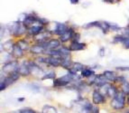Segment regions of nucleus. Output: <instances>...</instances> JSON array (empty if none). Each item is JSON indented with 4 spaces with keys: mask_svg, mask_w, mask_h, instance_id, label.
Here are the masks:
<instances>
[{
    "mask_svg": "<svg viewBox=\"0 0 129 113\" xmlns=\"http://www.w3.org/2000/svg\"><path fill=\"white\" fill-rule=\"evenodd\" d=\"M41 44L44 47V49L47 51V50H54V49H57V48L60 45V41L57 39H50V40H48V41L44 42V43H42Z\"/></svg>",
    "mask_w": 129,
    "mask_h": 113,
    "instance_id": "nucleus-7",
    "label": "nucleus"
},
{
    "mask_svg": "<svg viewBox=\"0 0 129 113\" xmlns=\"http://www.w3.org/2000/svg\"><path fill=\"white\" fill-rule=\"evenodd\" d=\"M92 100L94 104H102L106 101L103 94L99 91H94L92 94Z\"/></svg>",
    "mask_w": 129,
    "mask_h": 113,
    "instance_id": "nucleus-11",
    "label": "nucleus"
},
{
    "mask_svg": "<svg viewBox=\"0 0 129 113\" xmlns=\"http://www.w3.org/2000/svg\"><path fill=\"white\" fill-rule=\"evenodd\" d=\"M38 19L39 18L37 17L36 15H28L27 17L25 18V20H24V24L26 26V28H30L31 26H33L34 24H37L38 23Z\"/></svg>",
    "mask_w": 129,
    "mask_h": 113,
    "instance_id": "nucleus-12",
    "label": "nucleus"
},
{
    "mask_svg": "<svg viewBox=\"0 0 129 113\" xmlns=\"http://www.w3.org/2000/svg\"><path fill=\"white\" fill-rule=\"evenodd\" d=\"M94 71L91 69H88V68H85L81 71V76L84 77V78H90L91 76H94Z\"/></svg>",
    "mask_w": 129,
    "mask_h": 113,
    "instance_id": "nucleus-22",
    "label": "nucleus"
},
{
    "mask_svg": "<svg viewBox=\"0 0 129 113\" xmlns=\"http://www.w3.org/2000/svg\"><path fill=\"white\" fill-rule=\"evenodd\" d=\"M11 113H20V111H13V112H11Z\"/></svg>",
    "mask_w": 129,
    "mask_h": 113,
    "instance_id": "nucleus-37",
    "label": "nucleus"
},
{
    "mask_svg": "<svg viewBox=\"0 0 129 113\" xmlns=\"http://www.w3.org/2000/svg\"><path fill=\"white\" fill-rule=\"evenodd\" d=\"M9 25H10V28H9L10 33L14 36H16V37L23 35L25 33V31L27 30L26 26L24 24V23H21L19 21L13 22L12 24H9Z\"/></svg>",
    "mask_w": 129,
    "mask_h": 113,
    "instance_id": "nucleus-3",
    "label": "nucleus"
},
{
    "mask_svg": "<svg viewBox=\"0 0 129 113\" xmlns=\"http://www.w3.org/2000/svg\"><path fill=\"white\" fill-rule=\"evenodd\" d=\"M116 70H118V71H123V72H125V71H128L129 72V67H117Z\"/></svg>",
    "mask_w": 129,
    "mask_h": 113,
    "instance_id": "nucleus-33",
    "label": "nucleus"
},
{
    "mask_svg": "<svg viewBox=\"0 0 129 113\" xmlns=\"http://www.w3.org/2000/svg\"><path fill=\"white\" fill-rule=\"evenodd\" d=\"M43 113H58L57 112V109L52 106H49V105H46L43 108Z\"/></svg>",
    "mask_w": 129,
    "mask_h": 113,
    "instance_id": "nucleus-27",
    "label": "nucleus"
},
{
    "mask_svg": "<svg viewBox=\"0 0 129 113\" xmlns=\"http://www.w3.org/2000/svg\"><path fill=\"white\" fill-rule=\"evenodd\" d=\"M55 24H56V26H55V28L51 32L52 34H55V35H58L60 36L63 33H65V32L69 29V27L65 24H63V23H55Z\"/></svg>",
    "mask_w": 129,
    "mask_h": 113,
    "instance_id": "nucleus-8",
    "label": "nucleus"
},
{
    "mask_svg": "<svg viewBox=\"0 0 129 113\" xmlns=\"http://www.w3.org/2000/svg\"><path fill=\"white\" fill-rule=\"evenodd\" d=\"M121 90L125 95H129V82L126 80H125L121 83Z\"/></svg>",
    "mask_w": 129,
    "mask_h": 113,
    "instance_id": "nucleus-25",
    "label": "nucleus"
},
{
    "mask_svg": "<svg viewBox=\"0 0 129 113\" xmlns=\"http://www.w3.org/2000/svg\"><path fill=\"white\" fill-rule=\"evenodd\" d=\"M70 2H71L72 5H77L80 3V0H70Z\"/></svg>",
    "mask_w": 129,
    "mask_h": 113,
    "instance_id": "nucleus-35",
    "label": "nucleus"
},
{
    "mask_svg": "<svg viewBox=\"0 0 129 113\" xmlns=\"http://www.w3.org/2000/svg\"><path fill=\"white\" fill-rule=\"evenodd\" d=\"M127 103L129 104V98H128V100H127Z\"/></svg>",
    "mask_w": 129,
    "mask_h": 113,
    "instance_id": "nucleus-38",
    "label": "nucleus"
},
{
    "mask_svg": "<svg viewBox=\"0 0 129 113\" xmlns=\"http://www.w3.org/2000/svg\"><path fill=\"white\" fill-rule=\"evenodd\" d=\"M18 100H19V101H23V100H24V98H20V99H18Z\"/></svg>",
    "mask_w": 129,
    "mask_h": 113,
    "instance_id": "nucleus-36",
    "label": "nucleus"
},
{
    "mask_svg": "<svg viewBox=\"0 0 129 113\" xmlns=\"http://www.w3.org/2000/svg\"><path fill=\"white\" fill-rule=\"evenodd\" d=\"M125 37H126V35H116V36L114 37V39H113V43H114V44H118V43L123 44V42L125 41Z\"/></svg>",
    "mask_w": 129,
    "mask_h": 113,
    "instance_id": "nucleus-28",
    "label": "nucleus"
},
{
    "mask_svg": "<svg viewBox=\"0 0 129 113\" xmlns=\"http://www.w3.org/2000/svg\"><path fill=\"white\" fill-rule=\"evenodd\" d=\"M49 34L46 33V32H42L41 34H39L38 35L35 36V40L38 42L39 44H42V43H44V42L48 41V37H49Z\"/></svg>",
    "mask_w": 129,
    "mask_h": 113,
    "instance_id": "nucleus-19",
    "label": "nucleus"
},
{
    "mask_svg": "<svg viewBox=\"0 0 129 113\" xmlns=\"http://www.w3.org/2000/svg\"><path fill=\"white\" fill-rule=\"evenodd\" d=\"M125 104V94L123 91H118L111 100V107L115 109H124Z\"/></svg>",
    "mask_w": 129,
    "mask_h": 113,
    "instance_id": "nucleus-2",
    "label": "nucleus"
},
{
    "mask_svg": "<svg viewBox=\"0 0 129 113\" xmlns=\"http://www.w3.org/2000/svg\"><path fill=\"white\" fill-rule=\"evenodd\" d=\"M47 79H52V80H55V73L53 72H50L46 73L44 76L42 78V80H47Z\"/></svg>",
    "mask_w": 129,
    "mask_h": 113,
    "instance_id": "nucleus-29",
    "label": "nucleus"
},
{
    "mask_svg": "<svg viewBox=\"0 0 129 113\" xmlns=\"http://www.w3.org/2000/svg\"><path fill=\"white\" fill-rule=\"evenodd\" d=\"M84 69H85V68H84L83 64H81V63H74L72 67L68 70V72H69V73L72 74V75H75V74H77L78 72H81L82 70H84Z\"/></svg>",
    "mask_w": 129,
    "mask_h": 113,
    "instance_id": "nucleus-15",
    "label": "nucleus"
},
{
    "mask_svg": "<svg viewBox=\"0 0 129 113\" xmlns=\"http://www.w3.org/2000/svg\"><path fill=\"white\" fill-rule=\"evenodd\" d=\"M17 44L23 51H26L29 49V44H28V43L25 41V40H20V41L17 42V44Z\"/></svg>",
    "mask_w": 129,
    "mask_h": 113,
    "instance_id": "nucleus-26",
    "label": "nucleus"
},
{
    "mask_svg": "<svg viewBox=\"0 0 129 113\" xmlns=\"http://www.w3.org/2000/svg\"><path fill=\"white\" fill-rule=\"evenodd\" d=\"M123 46L125 49H129V36L125 37V41L123 42Z\"/></svg>",
    "mask_w": 129,
    "mask_h": 113,
    "instance_id": "nucleus-30",
    "label": "nucleus"
},
{
    "mask_svg": "<svg viewBox=\"0 0 129 113\" xmlns=\"http://www.w3.org/2000/svg\"><path fill=\"white\" fill-rule=\"evenodd\" d=\"M12 54H13V56H15V58H20V57H22L24 55V51L22 50L17 44H15L13 52H12Z\"/></svg>",
    "mask_w": 129,
    "mask_h": 113,
    "instance_id": "nucleus-20",
    "label": "nucleus"
},
{
    "mask_svg": "<svg viewBox=\"0 0 129 113\" xmlns=\"http://www.w3.org/2000/svg\"><path fill=\"white\" fill-rule=\"evenodd\" d=\"M108 80L107 78H106L104 74H99V75L96 76V79H95L94 84L96 85V86H98V87L101 88V87H103V86H105V85L108 84Z\"/></svg>",
    "mask_w": 129,
    "mask_h": 113,
    "instance_id": "nucleus-13",
    "label": "nucleus"
},
{
    "mask_svg": "<svg viewBox=\"0 0 129 113\" xmlns=\"http://www.w3.org/2000/svg\"><path fill=\"white\" fill-rule=\"evenodd\" d=\"M20 75L22 76H28L31 73L30 66H29V62H24L19 65V70H18Z\"/></svg>",
    "mask_w": 129,
    "mask_h": 113,
    "instance_id": "nucleus-9",
    "label": "nucleus"
},
{
    "mask_svg": "<svg viewBox=\"0 0 129 113\" xmlns=\"http://www.w3.org/2000/svg\"><path fill=\"white\" fill-rule=\"evenodd\" d=\"M19 65L20 64H18L17 61L8 62V63H7L3 66L2 72L7 74V75L14 73V72H18V70H19Z\"/></svg>",
    "mask_w": 129,
    "mask_h": 113,
    "instance_id": "nucleus-5",
    "label": "nucleus"
},
{
    "mask_svg": "<svg viewBox=\"0 0 129 113\" xmlns=\"http://www.w3.org/2000/svg\"><path fill=\"white\" fill-rule=\"evenodd\" d=\"M29 66H30V70L31 72L34 74H37V73H41L43 72V70L40 68V66L37 65L36 63H32V62H29Z\"/></svg>",
    "mask_w": 129,
    "mask_h": 113,
    "instance_id": "nucleus-21",
    "label": "nucleus"
},
{
    "mask_svg": "<svg viewBox=\"0 0 129 113\" xmlns=\"http://www.w3.org/2000/svg\"><path fill=\"white\" fill-rule=\"evenodd\" d=\"M38 61L40 63H46V64L53 66V67H57V66L61 65V61L62 60L60 58H57V57L50 56V57H41V58L38 59Z\"/></svg>",
    "mask_w": 129,
    "mask_h": 113,
    "instance_id": "nucleus-6",
    "label": "nucleus"
},
{
    "mask_svg": "<svg viewBox=\"0 0 129 113\" xmlns=\"http://www.w3.org/2000/svg\"><path fill=\"white\" fill-rule=\"evenodd\" d=\"M20 113H35V111L32 109H29V108H26V109H21Z\"/></svg>",
    "mask_w": 129,
    "mask_h": 113,
    "instance_id": "nucleus-31",
    "label": "nucleus"
},
{
    "mask_svg": "<svg viewBox=\"0 0 129 113\" xmlns=\"http://www.w3.org/2000/svg\"><path fill=\"white\" fill-rule=\"evenodd\" d=\"M2 46H4L5 51H7V52H13V49H14L15 44H14V43L12 41H7V42L5 43L4 45L2 44Z\"/></svg>",
    "mask_w": 129,
    "mask_h": 113,
    "instance_id": "nucleus-24",
    "label": "nucleus"
},
{
    "mask_svg": "<svg viewBox=\"0 0 129 113\" xmlns=\"http://www.w3.org/2000/svg\"><path fill=\"white\" fill-rule=\"evenodd\" d=\"M43 30V25H42L41 24H35L33 26H31L30 28H28V34L33 36H36L39 34H41Z\"/></svg>",
    "mask_w": 129,
    "mask_h": 113,
    "instance_id": "nucleus-10",
    "label": "nucleus"
},
{
    "mask_svg": "<svg viewBox=\"0 0 129 113\" xmlns=\"http://www.w3.org/2000/svg\"><path fill=\"white\" fill-rule=\"evenodd\" d=\"M80 79V77L78 76L77 74L75 75H72L71 73H68L64 76L60 77V78H58V79H55L53 80V87H61V86H66L67 84H69L71 83V81H73L75 80L76 79Z\"/></svg>",
    "mask_w": 129,
    "mask_h": 113,
    "instance_id": "nucleus-4",
    "label": "nucleus"
},
{
    "mask_svg": "<svg viewBox=\"0 0 129 113\" xmlns=\"http://www.w3.org/2000/svg\"><path fill=\"white\" fill-rule=\"evenodd\" d=\"M99 54H100V56H104V55H105V49H104V48H101V49H100V51H99Z\"/></svg>",
    "mask_w": 129,
    "mask_h": 113,
    "instance_id": "nucleus-34",
    "label": "nucleus"
},
{
    "mask_svg": "<svg viewBox=\"0 0 129 113\" xmlns=\"http://www.w3.org/2000/svg\"><path fill=\"white\" fill-rule=\"evenodd\" d=\"M84 27L86 29H89L91 27H98L104 34H108L109 31H111V23L105 22V21H94V22L86 24Z\"/></svg>",
    "mask_w": 129,
    "mask_h": 113,
    "instance_id": "nucleus-1",
    "label": "nucleus"
},
{
    "mask_svg": "<svg viewBox=\"0 0 129 113\" xmlns=\"http://www.w3.org/2000/svg\"><path fill=\"white\" fill-rule=\"evenodd\" d=\"M74 35H75V33L73 32V30L69 27V29H68L65 33H63L62 35L60 36V42H61V43H65V42L72 39V38H73V36H74Z\"/></svg>",
    "mask_w": 129,
    "mask_h": 113,
    "instance_id": "nucleus-14",
    "label": "nucleus"
},
{
    "mask_svg": "<svg viewBox=\"0 0 129 113\" xmlns=\"http://www.w3.org/2000/svg\"><path fill=\"white\" fill-rule=\"evenodd\" d=\"M117 90L115 86L113 85H109V84H107L106 85V90H105V93L107 94L108 96H109L110 98H114L115 96L117 94Z\"/></svg>",
    "mask_w": 129,
    "mask_h": 113,
    "instance_id": "nucleus-16",
    "label": "nucleus"
},
{
    "mask_svg": "<svg viewBox=\"0 0 129 113\" xmlns=\"http://www.w3.org/2000/svg\"><path fill=\"white\" fill-rule=\"evenodd\" d=\"M30 51L33 53H35V54H40V53H43V52H45V49L42 45L41 44H35L30 48Z\"/></svg>",
    "mask_w": 129,
    "mask_h": 113,
    "instance_id": "nucleus-18",
    "label": "nucleus"
},
{
    "mask_svg": "<svg viewBox=\"0 0 129 113\" xmlns=\"http://www.w3.org/2000/svg\"><path fill=\"white\" fill-rule=\"evenodd\" d=\"M102 1L105 3H108V4H115V3L119 2L118 0H102Z\"/></svg>",
    "mask_w": 129,
    "mask_h": 113,
    "instance_id": "nucleus-32",
    "label": "nucleus"
},
{
    "mask_svg": "<svg viewBox=\"0 0 129 113\" xmlns=\"http://www.w3.org/2000/svg\"><path fill=\"white\" fill-rule=\"evenodd\" d=\"M86 48V44L80 43V42H71L70 45V50L71 51H82Z\"/></svg>",
    "mask_w": 129,
    "mask_h": 113,
    "instance_id": "nucleus-17",
    "label": "nucleus"
},
{
    "mask_svg": "<svg viewBox=\"0 0 129 113\" xmlns=\"http://www.w3.org/2000/svg\"><path fill=\"white\" fill-rule=\"evenodd\" d=\"M103 74L105 75V77L108 79V80H112V81H115L116 79V75L114 72H112V71H105L103 72Z\"/></svg>",
    "mask_w": 129,
    "mask_h": 113,
    "instance_id": "nucleus-23",
    "label": "nucleus"
}]
</instances>
